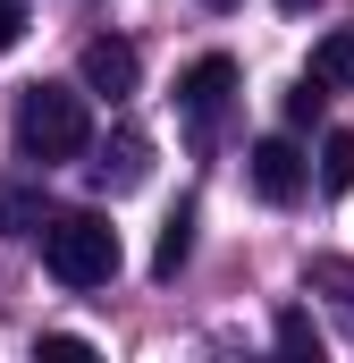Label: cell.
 <instances>
[{
  "label": "cell",
  "mask_w": 354,
  "mask_h": 363,
  "mask_svg": "<svg viewBox=\"0 0 354 363\" xmlns=\"http://www.w3.org/2000/svg\"><path fill=\"white\" fill-rule=\"evenodd\" d=\"M42 271L59 279V287H110L118 279V228L101 220V211H59L51 228H42Z\"/></svg>",
  "instance_id": "obj_2"
},
{
  "label": "cell",
  "mask_w": 354,
  "mask_h": 363,
  "mask_svg": "<svg viewBox=\"0 0 354 363\" xmlns=\"http://www.w3.org/2000/svg\"><path fill=\"white\" fill-rule=\"evenodd\" d=\"M278 9H287V17H304V9H321V0H278Z\"/></svg>",
  "instance_id": "obj_16"
},
{
  "label": "cell",
  "mask_w": 354,
  "mask_h": 363,
  "mask_svg": "<svg viewBox=\"0 0 354 363\" xmlns=\"http://www.w3.org/2000/svg\"><path fill=\"white\" fill-rule=\"evenodd\" d=\"M321 93H329L321 77H304V85L287 93V127H312V118H321Z\"/></svg>",
  "instance_id": "obj_13"
},
{
  "label": "cell",
  "mask_w": 354,
  "mask_h": 363,
  "mask_svg": "<svg viewBox=\"0 0 354 363\" xmlns=\"http://www.w3.org/2000/svg\"><path fill=\"white\" fill-rule=\"evenodd\" d=\"M245 178H253L262 203H295V194L312 186V161L295 152V135H262V144L245 152Z\"/></svg>",
  "instance_id": "obj_3"
},
{
  "label": "cell",
  "mask_w": 354,
  "mask_h": 363,
  "mask_svg": "<svg viewBox=\"0 0 354 363\" xmlns=\"http://www.w3.org/2000/svg\"><path fill=\"white\" fill-rule=\"evenodd\" d=\"M185 254H194V211L177 203L169 220H161V245H152V279H177V271H185Z\"/></svg>",
  "instance_id": "obj_8"
},
{
  "label": "cell",
  "mask_w": 354,
  "mask_h": 363,
  "mask_svg": "<svg viewBox=\"0 0 354 363\" xmlns=\"http://www.w3.org/2000/svg\"><path fill=\"white\" fill-rule=\"evenodd\" d=\"M312 287H338V313L354 330V262H312Z\"/></svg>",
  "instance_id": "obj_12"
},
{
  "label": "cell",
  "mask_w": 354,
  "mask_h": 363,
  "mask_svg": "<svg viewBox=\"0 0 354 363\" xmlns=\"http://www.w3.org/2000/svg\"><path fill=\"white\" fill-rule=\"evenodd\" d=\"M278 347H287V355H321V330H312V313H304V304H287V313H278Z\"/></svg>",
  "instance_id": "obj_11"
},
{
  "label": "cell",
  "mask_w": 354,
  "mask_h": 363,
  "mask_svg": "<svg viewBox=\"0 0 354 363\" xmlns=\"http://www.w3.org/2000/svg\"><path fill=\"white\" fill-rule=\"evenodd\" d=\"M144 169H152V144L135 135V127H118L101 152H93V186H110V194H127V186H144Z\"/></svg>",
  "instance_id": "obj_6"
},
{
  "label": "cell",
  "mask_w": 354,
  "mask_h": 363,
  "mask_svg": "<svg viewBox=\"0 0 354 363\" xmlns=\"http://www.w3.org/2000/svg\"><path fill=\"white\" fill-rule=\"evenodd\" d=\"M17 34H25V9H17V0H0V51H8Z\"/></svg>",
  "instance_id": "obj_15"
},
{
  "label": "cell",
  "mask_w": 354,
  "mask_h": 363,
  "mask_svg": "<svg viewBox=\"0 0 354 363\" xmlns=\"http://www.w3.org/2000/svg\"><path fill=\"white\" fill-rule=\"evenodd\" d=\"M312 77H321L329 93H346V85H354V26H329V34L312 43Z\"/></svg>",
  "instance_id": "obj_7"
},
{
  "label": "cell",
  "mask_w": 354,
  "mask_h": 363,
  "mask_svg": "<svg viewBox=\"0 0 354 363\" xmlns=\"http://www.w3.org/2000/svg\"><path fill=\"white\" fill-rule=\"evenodd\" d=\"M135 77H144L135 43H118V34L85 43V93H101V101H127V93H135Z\"/></svg>",
  "instance_id": "obj_5"
},
{
  "label": "cell",
  "mask_w": 354,
  "mask_h": 363,
  "mask_svg": "<svg viewBox=\"0 0 354 363\" xmlns=\"http://www.w3.org/2000/svg\"><path fill=\"white\" fill-rule=\"evenodd\" d=\"M34 220H42V194H34V186H8V194H0V228H8V237H34Z\"/></svg>",
  "instance_id": "obj_10"
},
{
  "label": "cell",
  "mask_w": 354,
  "mask_h": 363,
  "mask_svg": "<svg viewBox=\"0 0 354 363\" xmlns=\"http://www.w3.org/2000/svg\"><path fill=\"white\" fill-rule=\"evenodd\" d=\"M228 93H236V60H228V51H202V60L177 77V110L194 118V135H202V127L228 110Z\"/></svg>",
  "instance_id": "obj_4"
},
{
  "label": "cell",
  "mask_w": 354,
  "mask_h": 363,
  "mask_svg": "<svg viewBox=\"0 0 354 363\" xmlns=\"http://www.w3.org/2000/svg\"><path fill=\"white\" fill-rule=\"evenodd\" d=\"M202 9H236V0H202Z\"/></svg>",
  "instance_id": "obj_17"
},
{
  "label": "cell",
  "mask_w": 354,
  "mask_h": 363,
  "mask_svg": "<svg viewBox=\"0 0 354 363\" xmlns=\"http://www.w3.org/2000/svg\"><path fill=\"white\" fill-rule=\"evenodd\" d=\"M321 186H329V194H354V135L346 127L321 135Z\"/></svg>",
  "instance_id": "obj_9"
},
{
  "label": "cell",
  "mask_w": 354,
  "mask_h": 363,
  "mask_svg": "<svg viewBox=\"0 0 354 363\" xmlns=\"http://www.w3.org/2000/svg\"><path fill=\"white\" fill-rule=\"evenodd\" d=\"M34 355H51V363H85V355H93V338H76V330H51Z\"/></svg>",
  "instance_id": "obj_14"
},
{
  "label": "cell",
  "mask_w": 354,
  "mask_h": 363,
  "mask_svg": "<svg viewBox=\"0 0 354 363\" xmlns=\"http://www.w3.org/2000/svg\"><path fill=\"white\" fill-rule=\"evenodd\" d=\"M17 144L25 161H85L93 152V110L76 85H25L17 101Z\"/></svg>",
  "instance_id": "obj_1"
}]
</instances>
